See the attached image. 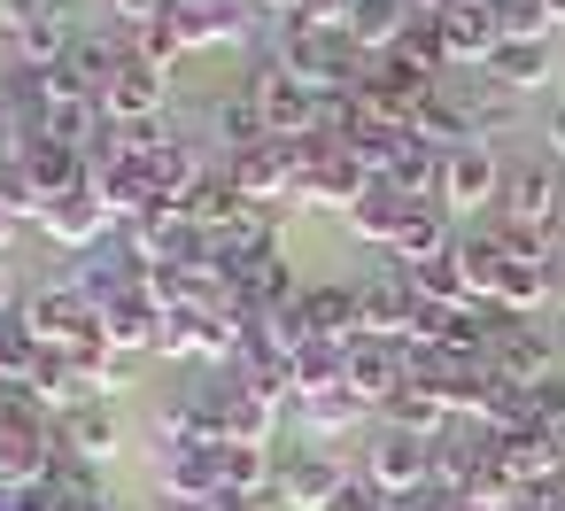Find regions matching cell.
<instances>
[{"instance_id":"e0dca14e","label":"cell","mask_w":565,"mask_h":511,"mask_svg":"<svg viewBox=\"0 0 565 511\" xmlns=\"http://www.w3.org/2000/svg\"><path fill=\"white\" fill-rule=\"evenodd\" d=\"M163 102H171V78H163V71H148L140 55H125L117 86L102 94V109H109L117 125H163Z\"/></svg>"},{"instance_id":"5bb4252c","label":"cell","mask_w":565,"mask_h":511,"mask_svg":"<svg viewBox=\"0 0 565 511\" xmlns=\"http://www.w3.org/2000/svg\"><path fill=\"white\" fill-rule=\"evenodd\" d=\"M503 194V156L495 148H457V156H441V210H488Z\"/></svg>"},{"instance_id":"2e32d148","label":"cell","mask_w":565,"mask_h":511,"mask_svg":"<svg viewBox=\"0 0 565 511\" xmlns=\"http://www.w3.org/2000/svg\"><path fill=\"white\" fill-rule=\"evenodd\" d=\"M349 395L364 403V411H387L395 395H403V341H356L349 349Z\"/></svg>"},{"instance_id":"3957f363","label":"cell","mask_w":565,"mask_h":511,"mask_svg":"<svg viewBox=\"0 0 565 511\" xmlns=\"http://www.w3.org/2000/svg\"><path fill=\"white\" fill-rule=\"evenodd\" d=\"M387 503H403V496H418V488H434V441H418V434H403V426H380L372 441H364V465H356Z\"/></svg>"},{"instance_id":"f1b7e54d","label":"cell","mask_w":565,"mask_h":511,"mask_svg":"<svg viewBox=\"0 0 565 511\" xmlns=\"http://www.w3.org/2000/svg\"><path fill=\"white\" fill-rule=\"evenodd\" d=\"M411 17H418V0H356V9H349V40L364 55H387L411 32Z\"/></svg>"},{"instance_id":"f546056e","label":"cell","mask_w":565,"mask_h":511,"mask_svg":"<svg viewBox=\"0 0 565 511\" xmlns=\"http://www.w3.org/2000/svg\"><path fill=\"white\" fill-rule=\"evenodd\" d=\"M210 140L225 148V156H248V148H264L271 140V125H264V109H256V94L241 86V94H225L217 109H210Z\"/></svg>"},{"instance_id":"c3c4849f","label":"cell","mask_w":565,"mask_h":511,"mask_svg":"<svg viewBox=\"0 0 565 511\" xmlns=\"http://www.w3.org/2000/svg\"><path fill=\"white\" fill-rule=\"evenodd\" d=\"M550 310L565 318V248H557V264H550Z\"/></svg>"},{"instance_id":"ffe728a7","label":"cell","mask_w":565,"mask_h":511,"mask_svg":"<svg viewBox=\"0 0 565 511\" xmlns=\"http://www.w3.org/2000/svg\"><path fill=\"white\" fill-rule=\"evenodd\" d=\"M156 488L163 496H194V503H217V449L210 441H179V449H156Z\"/></svg>"},{"instance_id":"11a10c76","label":"cell","mask_w":565,"mask_h":511,"mask_svg":"<svg viewBox=\"0 0 565 511\" xmlns=\"http://www.w3.org/2000/svg\"><path fill=\"white\" fill-rule=\"evenodd\" d=\"M557 233H565V202H557Z\"/></svg>"},{"instance_id":"d6a6232c","label":"cell","mask_w":565,"mask_h":511,"mask_svg":"<svg viewBox=\"0 0 565 511\" xmlns=\"http://www.w3.org/2000/svg\"><path fill=\"white\" fill-rule=\"evenodd\" d=\"M403 132H418L434 156H457V148H472V117H465V102H449V94H434Z\"/></svg>"},{"instance_id":"f5cc1de1","label":"cell","mask_w":565,"mask_h":511,"mask_svg":"<svg viewBox=\"0 0 565 511\" xmlns=\"http://www.w3.org/2000/svg\"><path fill=\"white\" fill-rule=\"evenodd\" d=\"M217 511H264V503H241V496H217Z\"/></svg>"},{"instance_id":"6da1fadb","label":"cell","mask_w":565,"mask_h":511,"mask_svg":"<svg viewBox=\"0 0 565 511\" xmlns=\"http://www.w3.org/2000/svg\"><path fill=\"white\" fill-rule=\"evenodd\" d=\"M557 202H565V179L542 163V156H526V163H503V194H495V225H511V233H542V241H557Z\"/></svg>"},{"instance_id":"b9f144b4","label":"cell","mask_w":565,"mask_h":511,"mask_svg":"<svg viewBox=\"0 0 565 511\" xmlns=\"http://www.w3.org/2000/svg\"><path fill=\"white\" fill-rule=\"evenodd\" d=\"M526 395H534V426L565 441V380H542V387H526Z\"/></svg>"},{"instance_id":"6f0895ef","label":"cell","mask_w":565,"mask_h":511,"mask_svg":"<svg viewBox=\"0 0 565 511\" xmlns=\"http://www.w3.org/2000/svg\"><path fill=\"white\" fill-rule=\"evenodd\" d=\"M109 511H117V503H109Z\"/></svg>"},{"instance_id":"4dcf8cb0","label":"cell","mask_w":565,"mask_h":511,"mask_svg":"<svg viewBox=\"0 0 565 511\" xmlns=\"http://www.w3.org/2000/svg\"><path fill=\"white\" fill-rule=\"evenodd\" d=\"M9 47H17V63H32V71H55V63L78 47V32H71V17H63V9H40Z\"/></svg>"},{"instance_id":"ba28073f","label":"cell","mask_w":565,"mask_h":511,"mask_svg":"<svg viewBox=\"0 0 565 511\" xmlns=\"http://www.w3.org/2000/svg\"><path fill=\"white\" fill-rule=\"evenodd\" d=\"M372 194V171L349 156V148H318V156H302V187H295V202H310V210H356Z\"/></svg>"},{"instance_id":"f907efd6","label":"cell","mask_w":565,"mask_h":511,"mask_svg":"<svg viewBox=\"0 0 565 511\" xmlns=\"http://www.w3.org/2000/svg\"><path fill=\"white\" fill-rule=\"evenodd\" d=\"M156 511H217V503H194V496H163Z\"/></svg>"},{"instance_id":"d4e9b609","label":"cell","mask_w":565,"mask_h":511,"mask_svg":"<svg viewBox=\"0 0 565 511\" xmlns=\"http://www.w3.org/2000/svg\"><path fill=\"white\" fill-rule=\"evenodd\" d=\"M102 326H109L117 356H148L156 333H163V302L156 295H117V302H102Z\"/></svg>"},{"instance_id":"8d00e7d4","label":"cell","mask_w":565,"mask_h":511,"mask_svg":"<svg viewBox=\"0 0 565 511\" xmlns=\"http://www.w3.org/2000/svg\"><path fill=\"white\" fill-rule=\"evenodd\" d=\"M411 287H418L426 302H441V310H465V302H472V287H465V272H457V248H449V256H434V264H418V272H411Z\"/></svg>"},{"instance_id":"7dc6e473","label":"cell","mask_w":565,"mask_h":511,"mask_svg":"<svg viewBox=\"0 0 565 511\" xmlns=\"http://www.w3.org/2000/svg\"><path fill=\"white\" fill-rule=\"evenodd\" d=\"M0 318H24V295H17V279H9V264H0Z\"/></svg>"},{"instance_id":"ab89813d","label":"cell","mask_w":565,"mask_h":511,"mask_svg":"<svg viewBox=\"0 0 565 511\" xmlns=\"http://www.w3.org/2000/svg\"><path fill=\"white\" fill-rule=\"evenodd\" d=\"M495 32H503V40H550L542 0H495Z\"/></svg>"},{"instance_id":"836d02e7","label":"cell","mask_w":565,"mask_h":511,"mask_svg":"<svg viewBox=\"0 0 565 511\" xmlns=\"http://www.w3.org/2000/svg\"><path fill=\"white\" fill-rule=\"evenodd\" d=\"M326 387H349V349L302 341V349H295V403H310V395H326Z\"/></svg>"},{"instance_id":"d6986e66","label":"cell","mask_w":565,"mask_h":511,"mask_svg":"<svg viewBox=\"0 0 565 511\" xmlns=\"http://www.w3.org/2000/svg\"><path fill=\"white\" fill-rule=\"evenodd\" d=\"M55 457H86V465L117 457V411H109L102 395H86L78 411H63V418H55Z\"/></svg>"},{"instance_id":"60d3db41","label":"cell","mask_w":565,"mask_h":511,"mask_svg":"<svg viewBox=\"0 0 565 511\" xmlns=\"http://www.w3.org/2000/svg\"><path fill=\"white\" fill-rule=\"evenodd\" d=\"M465 117H472V140L488 148L495 132H511V94H495V86H488V94H472V102H465Z\"/></svg>"},{"instance_id":"9c48e42d","label":"cell","mask_w":565,"mask_h":511,"mask_svg":"<svg viewBox=\"0 0 565 511\" xmlns=\"http://www.w3.org/2000/svg\"><path fill=\"white\" fill-rule=\"evenodd\" d=\"M248 94H256V109H264L271 140H302V132H318V94H310V86H295L279 63H256V71H248Z\"/></svg>"},{"instance_id":"db71d44e","label":"cell","mask_w":565,"mask_h":511,"mask_svg":"<svg viewBox=\"0 0 565 511\" xmlns=\"http://www.w3.org/2000/svg\"><path fill=\"white\" fill-rule=\"evenodd\" d=\"M9 496H17V488H0V511H9Z\"/></svg>"},{"instance_id":"1f68e13d","label":"cell","mask_w":565,"mask_h":511,"mask_svg":"<svg viewBox=\"0 0 565 511\" xmlns=\"http://www.w3.org/2000/svg\"><path fill=\"white\" fill-rule=\"evenodd\" d=\"M503 233L488 225V233H457V272H465V287H472V302H495V279H503Z\"/></svg>"},{"instance_id":"ac0fdd59","label":"cell","mask_w":565,"mask_h":511,"mask_svg":"<svg viewBox=\"0 0 565 511\" xmlns=\"http://www.w3.org/2000/svg\"><path fill=\"white\" fill-rule=\"evenodd\" d=\"M9 156V148H0ZM24 156V171H32V187L47 194V202H63V194H86L94 187V163H86V148H63V140H32V148H17Z\"/></svg>"},{"instance_id":"277c9868","label":"cell","mask_w":565,"mask_h":511,"mask_svg":"<svg viewBox=\"0 0 565 511\" xmlns=\"http://www.w3.org/2000/svg\"><path fill=\"white\" fill-rule=\"evenodd\" d=\"M341 488H349V465L333 449H318V441L279 449V472H271V503L279 511H326Z\"/></svg>"},{"instance_id":"ee69618b","label":"cell","mask_w":565,"mask_h":511,"mask_svg":"<svg viewBox=\"0 0 565 511\" xmlns=\"http://www.w3.org/2000/svg\"><path fill=\"white\" fill-rule=\"evenodd\" d=\"M40 9H55V0H0V32L17 40V32H24V24H32Z\"/></svg>"},{"instance_id":"74e56055","label":"cell","mask_w":565,"mask_h":511,"mask_svg":"<svg viewBox=\"0 0 565 511\" xmlns=\"http://www.w3.org/2000/svg\"><path fill=\"white\" fill-rule=\"evenodd\" d=\"M295 411H302L310 434H349V426H364V403H356L349 387H326V395H310V403H295Z\"/></svg>"},{"instance_id":"8fae6325","label":"cell","mask_w":565,"mask_h":511,"mask_svg":"<svg viewBox=\"0 0 565 511\" xmlns=\"http://www.w3.org/2000/svg\"><path fill=\"white\" fill-rule=\"evenodd\" d=\"M295 326H302V341L356 349V341H364V302H356V287H302V302H295Z\"/></svg>"},{"instance_id":"e575fe53","label":"cell","mask_w":565,"mask_h":511,"mask_svg":"<svg viewBox=\"0 0 565 511\" xmlns=\"http://www.w3.org/2000/svg\"><path fill=\"white\" fill-rule=\"evenodd\" d=\"M380 426H403V434H418V441H434L441 426H449V403L441 395H426V387H403L387 411H380Z\"/></svg>"},{"instance_id":"816d5d0a","label":"cell","mask_w":565,"mask_h":511,"mask_svg":"<svg viewBox=\"0 0 565 511\" xmlns=\"http://www.w3.org/2000/svg\"><path fill=\"white\" fill-rule=\"evenodd\" d=\"M542 17H550V32H565V0H542Z\"/></svg>"},{"instance_id":"9f6ffc18","label":"cell","mask_w":565,"mask_h":511,"mask_svg":"<svg viewBox=\"0 0 565 511\" xmlns=\"http://www.w3.org/2000/svg\"><path fill=\"white\" fill-rule=\"evenodd\" d=\"M55 9H71V0H55Z\"/></svg>"},{"instance_id":"7a4b0ae2","label":"cell","mask_w":565,"mask_h":511,"mask_svg":"<svg viewBox=\"0 0 565 511\" xmlns=\"http://www.w3.org/2000/svg\"><path fill=\"white\" fill-rule=\"evenodd\" d=\"M163 24L179 32L186 55H210V47H241L264 24V9L256 0H163Z\"/></svg>"},{"instance_id":"44dd1931","label":"cell","mask_w":565,"mask_h":511,"mask_svg":"<svg viewBox=\"0 0 565 511\" xmlns=\"http://www.w3.org/2000/svg\"><path fill=\"white\" fill-rule=\"evenodd\" d=\"M271 472H279V449L271 441H217V488L225 496L264 503L271 496Z\"/></svg>"},{"instance_id":"cb8c5ba5","label":"cell","mask_w":565,"mask_h":511,"mask_svg":"<svg viewBox=\"0 0 565 511\" xmlns=\"http://www.w3.org/2000/svg\"><path fill=\"white\" fill-rule=\"evenodd\" d=\"M411 210H418L411 194H395L387 179H372V194H364V202L349 210V233H356V241H372V248L387 256V248L403 241V225H411Z\"/></svg>"},{"instance_id":"7402d4cb","label":"cell","mask_w":565,"mask_h":511,"mask_svg":"<svg viewBox=\"0 0 565 511\" xmlns=\"http://www.w3.org/2000/svg\"><path fill=\"white\" fill-rule=\"evenodd\" d=\"M179 210H186V217H194L202 233H217V225H233V217H248V194H241V179H233V163L217 156V163H210V171H202V179L186 187V202H179Z\"/></svg>"},{"instance_id":"5b68a950","label":"cell","mask_w":565,"mask_h":511,"mask_svg":"<svg viewBox=\"0 0 565 511\" xmlns=\"http://www.w3.org/2000/svg\"><path fill=\"white\" fill-rule=\"evenodd\" d=\"M279 256H287V248H279V217H271V210H248V217H233V225L210 233V264L225 272L233 295H241L264 264H279Z\"/></svg>"},{"instance_id":"f6af8a7d","label":"cell","mask_w":565,"mask_h":511,"mask_svg":"<svg viewBox=\"0 0 565 511\" xmlns=\"http://www.w3.org/2000/svg\"><path fill=\"white\" fill-rule=\"evenodd\" d=\"M109 9H117V24L132 32V24H148V17H163V0H109Z\"/></svg>"},{"instance_id":"83f0119b","label":"cell","mask_w":565,"mask_h":511,"mask_svg":"<svg viewBox=\"0 0 565 511\" xmlns=\"http://www.w3.org/2000/svg\"><path fill=\"white\" fill-rule=\"evenodd\" d=\"M449 248H457V233H449V210H441V202H418V210H411V225H403V241L387 248V264L418 272V264H434V256H449Z\"/></svg>"},{"instance_id":"4316f807","label":"cell","mask_w":565,"mask_h":511,"mask_svg":"<svg viewBox=\"0 0 565 511\" xmlns=\"http://www.w3.org/2000/svg\"><path fill=\"white\" fill-rule=\"evenodd\" d=\"M395 194H411V202H441V156L418 140V132H403L395 140V156H387V171H380Z\"/></svg>"},{"instance_id":"52a82bcc","label":"cell","mask_w":565,"mask_h":511,"mask_svg":"<svg viewBox=\"0 0 565 511\" xmlns=\"http://www.w3.org/2000/svg\"><path fill=\"white\" fill-rule=\"evenodd\" d=\"M225 163H233L248 210H279V202H295V187H302V156H295V140H264V148L225 156Z\"/></svg>"},{"instance_id":"603a6c76","label":"cell","mask_w":565,"mask_h":511,"mask_svg":"<svg viewBox=\"0 0 565 511\" xmlns=\"http://www.w3.org/2000/svg\"><path fill=\"white\" fill-rule=\"evenodd\" d=\"M495 94H534V86H550V40H503L495 55H488V71H480Z\"/></svg>"},{"instance_id":"9a60e30c","label":"cell","mask_w":565,"mask_h":511,"mask_svg":"<svg viewBox=\"0 0 565 511\" xmlns=\"http://www.w3.org/2000/svg\"><path fill=\"white\" fill-rule=\"evenodd\" d=\"M40 233H47L63 256H86V248H102V241H109V210H102V194L86 187V194L47 202V210H40Z\"/></svg>"},{"instance_id":"681fc988","label":"cell","mask_w":565,"mask_h":511,"mask_svg":"<svg viewBox=\"0 0 565 511\" xmlns=\"http://www.w3.org/2000/svg\"><path fill=\"white\" fill-rule=\"evenodd\" d=\"M17 233H24V217H17V210H0V256L17 248Z\"/></svg>"},{"instance_id":"7bdbcfd3","label":"cell","mask_w":565,"mask_h":511,"mask_svg":"<svg viewBox=\"0 0 565 511\" xmlns=\"http://www.w3.org/2000/svg\"><path fill=\"white\" fill-rule=\"evenodd\" d=\"M326 511H395V503H387V496H380V488H372L364 472H349V488H341V496H333Z\"/></svg>"},{"instance_id":"bcb514c9","label":"cell","mask_w":565,"mask_h":511,"mask_svg":"<svg viewBox=\"0 0 565 511\" xmlns=\"http://www.w3.org/2000/svg\"><path fill=\"white\" fill-rule=\"evenodd\" d=\"M542 148L565 156V102H550V117H542Z\"/></svg>"},{"instance_id":"d590c367","label":"cell","mask_w":565,"mask_h":511,"mask_svg":"<svg viewBox=\"0 0 565 511\" xmlns=\"http://www.w3.org/2000/svg\"><path fill=\"white\" fill-rule=\"evenodd\" d=\"M125 47H132V55H140L148 71H163V78H171V71L186 63V47H179V32H171L163 17H148V24H132V32H125Z\"/></svg>"},{"instance_id":"484cf974","label":"cell","mask_w":565,"mask_h":511,"mask_svg":"<svg viewBox=\"0 0 565 511\" xmlns=\"http://www.w3.org/2000/svg\"><path fill=\"white\" fill-rule=\"evenodd\" d=\"M511 256V248H503ZM557 264V256H550ZM550 264L542 256H511L503 264V279H495V302L488 310H503V318H534V310H550Z\"/></svg>"},{"instance_id":"7c38bea8","label":"cell","mask_w":565,"mask_h":511,"mask_svg":"<svg viewBox=\"0 0 565 511\" xmlns=\"http://www.w3.org/2000/svg\"><path fill=\"white\" fill-rule=\"evenodd\" d=\"M488 457L534 496V488H550L557 472H565V441L557 434H542V426H519V434H488Z\"/></svg>"},{"instance_id":"8992f818","label":"cell","mask_w":565,"mask_h":511,"mask_svg":"<svg viewBox=\"0 0 565 511\" xmlns=\"http://www.w3.org/2000/svg\"><path fill=\"white\" fill-rule=\"evenodd\" d=\"M488 372L511 380V387H542V380H557V341L534 318H503L495 326V349H488Z\"/></svg>"},{"instance_id":"4fadbf2b","label":"cell","mask_w":565,"mask_h":511,"mask_svg":"<svg viewBox=\"0 0 565 511\" xmlns=\"http://www.w3.org/2000/svg\"><path fill=\"white\" fill-rule=\"evenodd\" d=\"M434 24H441L449 71H488V55L503 47V32H495V0H457V9L434 17Z\"/></svg>"},{"instance_id":"f35d334b","label":"cell","mask_w":565,"mask_h":511,"mask_svg":"<svg viewBox=\"0 0 565 511\" xmlns=\"http://www.w3.org/2000/svg\"><path fill=\"white\" fill-rule=\"evenodd\" d=\"M0 210H17L24 225H40V210H47V194L32 187V171H24V156H0Z\"/></svg>"},{"instance_id":"30bf717a","label":"cell","mask_w":565,"mask_h":511,"mask_svg":"<svg viewBox=\"0 0 565 511\" xmlns=\"http://www.w3.org/2000/svg\"><path fill=\"white\" fill-rule=\"evenodd\" d=\"M356 302H364V333H372V341H403L411 318H418V287H411L403 264H380V272L356 287Z\"/></svg>"}]
</instances>
